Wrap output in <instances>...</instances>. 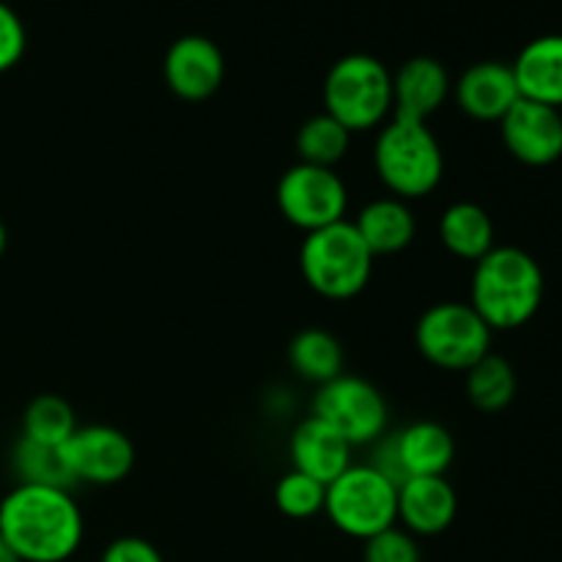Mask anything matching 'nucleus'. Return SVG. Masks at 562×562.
<instances>
[{
  "mask_svg": "<svg viewBox=\"0 0 562 562\" xmlns=\"http://www.w3.org/2000/svg\"><path fill=\"white\" fill-rule=\"evenodd\" d=\"M453 459L456 442L448 428L434 420H420L384 439L371 467L401 486L406 477L445 475Z\"/></svg>",
  "mask_w": 562,
  "mask_h": 562,
  "instance_id": "9d476101",
  "label": "nucleus"
},
{
  "mask_svg": "<svg viewBox=\"0 0 562 562\" xmlns=\"http://www.w3.org/2000/svg\"><path fill=\"white\" fill-rule=\"evenodd\" d=\"M521 99L562 108V33L532 38L510 64Z\"/></svg>",
  "mask_w": 562,
  "mask_h": 562,
  "instance_id": "a211bd4d",
  "label": "nucleus"
},
{
  "mask_svg": "<svg viewBox=\"0 0 562 562\" xmlns=\"http://www.w3.org/2000/svg\"><path fill=\"white\" fill-rule=\"evenodd\" d=\"M492 329L470 302H439L428 307L415 329L420 355L442 371H470L492 355Z\"/></svg>",
  "mask_w": 562,
  "mask_h": 562,
  "instance_id": "0eeeda50",
  "label": "nucleus"
},
{
  "mask_svg": "<svg viewBox=\"0 0 562 562\" xmlns=\"http://www.w3.org/2000/svg\"><path fill=\"white\" fill-rule=\"evenodd\" d=\"M77 428L75 409L60 395H38L22 415V437L38 445L64 448Z\"/></svg>",
  "mask_w": 562,
  "mask_h": 562,
  "instance_id": "393cba45",
  "label": "nucleus"
},
{
  "mask_svg": "<svg viewBox=\"0 0 562 562\" xmlns=\"http://www.w3.org/2000/svg\"><path fill=\"white\" fill-rule=\"evenodd\" d=\"M82 532L80 505L66 488L16 483L0 499V536L20 562H66Z\"/></svg>",
  "mask_w": 562,
  "mask_h": 562,
  "instance_id": "f257e3e1",
  "label": "nucleus"
},
{
  "mask_svg": "<svg viewBox=\"0 0 562 562\" xmlns=\"http://www.w3.org/2000/svg\"><path fill=\"white\" fill-rule=\"evenodd\" d=\"M5 247H9V231H5L3 220H0V258H3Z\"/></svg>",
  "mask_w": 562,
  "mask_h": 562,
  "instance_id": "7c9ffc66",
  "label": "nucleus"
},
{
  "mask_svg": "<svg viewBox=\"0 0 562 562\" xmlns=\"http://www.w3.org/2000/svg\"><path fill=\"white\" fill-rule=\"evenodd\" d=\"M366 562H423L420 547H417L415 536L398 527H387V530L376 532L366 541Z\"/></svg>",
  "mask_w": 562,
  "mask_h": 562,
  "instance_id": "bb28decb",
  "label": "nucleus"
},
{
  "mask_svg": "<svg viewBox=\"0 0 562 562\" xmlns=\"http://www.w3.org/2000/svg\"><path fill=\"white\" fill-rule=\"evenodd\" d=\"M280 214L291 225L313 234L344 220L349 206V190L335 168L300 162L283 173L278 184Z\"/></svg>",
  "mask_w": 562,
  "mask_h": 562,
  "instance_id": "1a4fd4ad",
  "label": "nucleus"
},
{
  "mask_svg": "<svg viewBox=\"0 0 562 562\" xmlns=\"http://www.w3.org/2000/svg\"><path fill=\"white\" fill-rule=\"evenodd\" d=\"M351 132L329 113L313 115L296 132V154L300 162L318 165V168H335L349 154Z\"/></svg>",
  "mask_w": 562,
  "mask_h": 562,
  "instance_id": "b1692460",
  "label": "nucleus"
},
{
  "mask_svg": "<svg viewBox=\"0 0 562 562\" xmlns=\"http://www.w3.org/2000/svg\"><path fill=\"white\" fill-rule=\"evenodd\" d=\"M499 135L510 157L530 168H547L562 157V113L547 104L519 99L499 121Z\"/></svg>",
  "mask_w": 562,
  "mask_h": 562,
  "instance_id": "f8f14e48",
  "label": "nucleus"
},
{
  "mask_svg": "<svg viewBox=\"0 0 562 562\" xmlns=\"http://www.w3.org/2000/svg\"><path fill=\"white\" fill-rule=\"evenodd\" d=\"M450 97V75L437 58L417 55L393 75V115L428 121Z\"/></svg>",
  "mask_w": 562,
  "mask_h": 562,
  "instance_id": "f3484780",
  "label": "nucleus"
},
{
  "mask_svg": "<svg viewBox=\"0 0 562 562\" xmlns=\"http://www.w3.org/2000/svg\"><path fill=\"white\" fill-rule=\"evenodd\" d=\"M373 165L382 184L401 201L423 198L439 187L445 176V154L426 121L401 119L382 126L373 146Z\"/></svg>",
  "mask_w": 562,
  "mask_h": 562,
  "instance_id": "7ed1b4c3",
  "label": "nucleus"
},
{
  "mask_svg": "<svg viewBox=\"0 0 562 562\" xmlns=\"http://www.w3.org/2000/svg\"><path fill=\"white\" fill-rule=\"evenodd\" d=\"M313 417L327 423L351 448L376 442L387 428V401L360 376L340 373L333 382L322 384L313 398Z\"/></svg>",
  "mask_w": 562,
  "mask_h": 562,
  "instance_id": "6e6552de",
  "label": "nucleus"
},
{
  "mask_svg": "<svg viewBox=\"0 0 562 562\" xmlns=\"http://www.w3.org/2000/svg\"><path fill=\"white\" fill-rule=\"evenodd\" d=\"M64 459L75 483L115 486L135 467V445L113 426H86L64 445Z\"/></svg>",
  "mask_w": 562,
  "mask_h": 562,
  "instance_id": "9b49d317",
  "label": "nucleus"
},
{
  "mask_svg": "<svg viewBox=\"0 0 562 562\" xmlns=\"http://www.w3.org/2000/svg\"><path fill=\"white\" fill-rule=\"evenodd\" d=\"M324 497H327V486L296 470L280 477L274 486V505L289 519H313L324 510Z\"/></svg>",
  "mask_w": 562,
  "mask_h": 562,
  "instance_id": "a878e982",
  "label": "nucleus"
},
{
  "mask_svg": "<svg viewBox=\"0 0 562 562\" xmlns=\"http://www.w3.org/2000/svg\"><path fill=\"white\" fill-rule=\"evenodd\" d=\"M165 82L184 102H206L225 80V58L217 44L206 36L176 38L165 53Z\"/></svg>",
  "mask_w": 562,
  "mask_h": 562,
  "instance_id": "ddd939ff",
  "label": "nucleus"
},
{
  "mask_svg": "<svg viewBox=\"0 0 562 562\" xmlns=\"http://www.w3.org/2000/svg\"><path fill=\"white\" fill-rule=\"evenodd\" d=\"M467 395L481 412H503L516 398V371L505 357L486 355L467 371Z\"/></svg>",
  "mask_w": 562,
  "mask_h": 562,
  "instance_id": "4be33fe9",
  "label": "nucleus"
},
{
  "mask_svg": "<svg viewBox=\"0 0 562 562\" xmlns=\"http://www.w3.org/2000/svg\"><path fill=\"white\" fill-rule=\"evenodd\" d=\"M324 510L340 532L368 541L398 521V486L371 464H351L327 486Z\"/></svg>",
  "mask_w": 562,
  "mask_h": 562,
  "instance_id": "423d86ee",
  "label": "nucleus"
},
{
  "mask_svg": "<svg viewBox=\"0 0 562 562\" xmlns=\"http://www.w3.org/2000/svg\"><path fill=\"white\" fill-rule=\"evenodd\" d=\"M11 467H14L20 483L66 488V492H71V486H75V477L66 467L64 448L38 445L20 437V442L14 445V453H11Z\"/></svg>",
  "mask_w": 562,
  "mask_h": 562,
  "instance_id": "5701e85b",
  "label": "nucleus"
},
{
  "mask_svg": "<svg viewBox=\"0 0 562 562\" xmlns=\"http://www.w3.org/2000/svg\"><path fill=\"white\" fill-rule=\"evenodd\" d=\"M99 562H165L162 554L157 552L154 543H148L146 538L124 536L115 538L108 549L102 552Z\"/></svg>",
  "mask_w": 562,
  "mask_h": 562,
  "instance_id": "c85d7f7f",
  "label": "nucleus"
},
{
  "mask_svg": "<svg viewBox=\"0 0 562 562\" xmlns=\"http://www.w3.org/2000/svg\"><path fill=\"white\" fill-rule=\"evenodd\" d=\"M302 278L327 300H351L368 285L373 256L346 220L305 236L300 250Z\"/></svg>",
  "mask_w": 562,
  "mask_h": 562,
  "instance_id": "39448f33",
  "label": "nucleus"
},
{
  "mask_svg": "<svg viewBox=\"0 0 562 562\" xmlns=\"http://www.w3.org/2000/svg\"><path fill=\"white\" fill-rule=\"evenodd\" d=\"M519 99L514 69L499 60H481L456 82V102L475 121H503Z\"/></svg>",
  "mask_w": 562,
  "mask_h": 562,
  "instance_id": "4468645a",
  "label": "nucleus"
},
{
  "mask_svg": "<svg viewBox=\"0 0 562 562\" xmlns=\"http://www.w3.org/2000/svg\"><path fill=\"white\" fill-rule=\"evenodd\" d=\"M0 562H20L14 558V554H11V549L5 547V541H3V536H0Z\"/></svg>",
  "mask_w": 562,
  "mask_h": 562,
  "instance_id": "c756f323",
  "label": "nucleus"
},
{
  "mask_svg": "<svg viewBox=\"0 0 562 562\" xmlns=\"http://www.w3.org/2000/svg\"><path fill=\"white\" fill-rule=\"evenodd\" d=\"M27 47V33L20 14L0 0V75L14 69Z\"/></svg>",
  "mask_w": 562,
  "mask_h": 562,
  "instance_id": "cd10ccee",
  "label": "nucleus"
},
{
  "mask_svg": "<svg viewBox=\"0 0 562 562\" xmlns=\"http://www.w3.org/2000/svg\"><path fill=\"white\" fill-rule=\"evenodd\" d=\"M459 514V494L437 477H406L398 486V519L412 536H439L448 530Z\"/></svg>",
  "mask_w": 562,
  "mask_h": 562,
  "instance_id": "2eb2a0df",
  "label": "nucleus"
},
{
  "mask_svg": "<svg viewBox=\"0 0 562 562\" xmlns=\"http://www.w3.org/2000/svg\"><path fill=\"white\" fill-rule=\"evenodd\" d=\"M324 108L349 132L384 126L390 110H393V75L373 55H344L327 71Z\"/></svg>",
  "mask_w": 562,
  "mask_h": 562,
  "instance_id": "20e7f679",
  "label": "nucleus"
},
{
  "mask_svg": "<svg viewBox=\"0 0 562 562\" xmlns=\"http://www.w3.org/2000/svg\"><path fill=\"white\" fill-rule=\"evenodd\" d=\"M291 464L313 481L329 483L351 467V445L318 417H307L291 434Z\"/></svg>",
  "mask_w": 562,
  "mask_h": 562,
  "instance_id": "dca6fc26",
  "label": "nucleus"
},
{
  "mask_svg": "<svg viewBox=\"0 0 562 562\" xmlns=\"http://www.w3.org/2000/svg\"><path fill=\"white\" fill-rule=\"evenodd\" d=\"M439 239L456 258L477 263L494 250V223L486 209L477 203H453L439 220Z\"/></svg>",
  "mask_w": 562,
  "mask_h": 562,
  "instance_id": "aec40b11",
  "label": "nucleus"
},
{
  "mask_svg": "<svg viewBox=\"0 0 562 562\" xmlns=\"http://www.w3.org/2000/svg\"><path fill=\"white\" fill-rule=\"evenodd\" d=\"M543 302V269L521 247H494L475 263L470 305L488 329L525 327Z\"/></svg>",
  "mask_w": 562,
  "mask_h": 562,
  "instance_id": "f03ea898",
  "label": "nucleus"
},
{
  "mask_svg": "<svg viewBox=\"0 0 562 562\" xmlns=\"http://www.w3.org/2000/svg\"><path fill=\"white\" fill-rule=\"evenodd\" d=\"M289 362L296 376L327 384L344 373V346L327 329H302L291 340Z\"/></svg>",
  "mask_w": 562,
  "mask_h": 562,
  "instance_id": "412c9836",
  "label": "nucleus"
},
{
  "mask_svg": "<svg viewBox=\"0 0 562 562\" xmlns=\"http://www.w3.org/2000/svg\"><path fill=\"white\" fill-rule=\"evenodd\" d=\"M351 225L373 258L406 250L417 234L415 214L401 198H379V201L368 203Z\"/></svg>",
  "mask_w": 562,
  "mask_h": 562,
  "instance_id": "6ab92c4d",
  "label": "nucleus"
}]
</instances>
